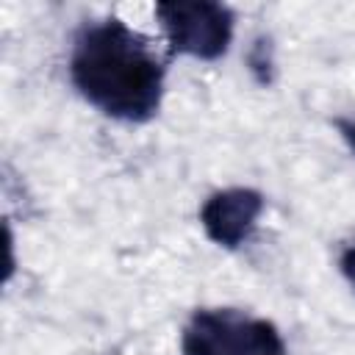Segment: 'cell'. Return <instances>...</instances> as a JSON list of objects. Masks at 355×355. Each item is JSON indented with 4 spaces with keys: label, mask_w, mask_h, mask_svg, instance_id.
<instances>
[{
    "label": "cell",
    "mask_w": 355,
    "mask_h": 355,
    "mask_svg": "<svg viewBox=\"0 0 355 355\" xmlns=\"http://www.w3.org/2000/svg\"><path fill=\"white\" fill-rule=\"evenodd\" d=\"M266 200L258 189L230 186L208 194L200 208V225L205 236L222 250H239L255 230Z\"/></svg>",
    "instance_id": "obj_4"
},
{
    "label": "cell",
    "mask_w": 355,
    "mask_h": 355,
    "mask_svg": "<svg viewBox=\"0 0 355 355\" xmlns=\"http://www.w3.org/2000/svg\"><path fill=\"white\" fill-rule=\"evenodd\" d=\"M333 125H336V130H338V136H341V141L349 147V153L355 155V119H333Z\"/></svg>",
    "instance_id": "obj_6"
},
{
    "label": "cell",
    "mask_w": 355,
    "mask_h": 355,
    "mask_svg": "<svg viewBox=\"0 0 355 355\" xmlns=\"http://www.w3.org/2000/svg\"><path fill=\"white\" fill-rule=\"evenodd\" d=\"M69 80L100 114L139 125L158 114L166 69L139 31L119 17H105L75 33Z\"/></svg>",
    "instance_id": "obj_1"
},
{
    "label": "cell",
    "mask_w": 355,
    "mask_h": 355,
    "mask_svg": "<svg viewBox=\"0 0 355 355\" xmlns=\"http://www.w3.org/2000/svg\"><path fill=\"white\" fill-rule=\"evenodd\" d=\"M169 50L197 61H216L230 50L236 14L214 0H166L155 3Z\"/></svg>",
    "instance_id": "obj_3"
},
{
    "label": "cell",
    "mask_w": 355,
    "mask_h": 355,
    "mask_svg": "<svg viewBox=\"0 0 355 355\" xmlns=\"http://www.w3.org/2000/svg\"><path fill=\"white\" fill-rule=\"evenodd\" d=\"M338 272H341V277L347 280V286L355 294V241H349L341 250V255H338Z\"/></svg>",
    "instance_id": "obj_5"
},
{
    "label": "cell",
    "mask_w": 355,
    "mask_h": 355,
    "mask_svg": "<svg viewBox=\"0 0 355 355\" xmlns=\"http://www.w3.org/2000/svg\"><path fill=\"white\" fill-rule=\"evenodd\" d=\"M180 355H288L280 330L236 308H200L180 336Z\"/></svg>",
    "instance_id": "obj_2"
}]
</instances>
